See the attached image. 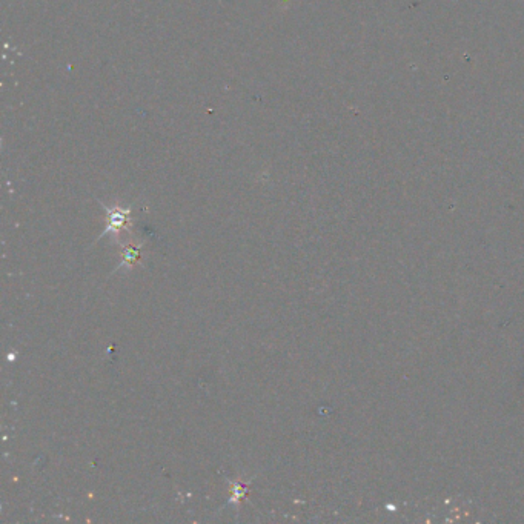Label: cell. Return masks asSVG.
<instances>
[{
	"mask_svg": "<svg viewBox=\"0 0 524 524\" xmlns=\"http://www.w3.org/2000/svg\"><path fill=\"white\" fill-rule=\"evenodd\" d=\"M106 214H108V223H106V229L102 232L100 238L105 237L106 234L114 235L115 238L118 237V234L126 229L131 223V208H108L105 206Z\"/></svg>",
	"mask_w": 524,
	"mask_h": 524,
	"instance_id": "cell-1",
	"label": "cell"
},
{
	"mask_svg": "<svg viewBox=\"0 0 524 524\" xmlns=\"http://www.w3.org/2000/svg\"><path fill=\"white\" fill-rule=\"evenodd\" d=\"M138 257H140V246H134V245L126 246L123 249V254H122V265L120 266L123 268V265H125V266L131 268V265H134L138 260Z\"/></svg>",
	"mask_w": 524,
	"mask_h": 524,
	"instance_id": "cell-2",
	"label": "cell"
},
{
	"mask_svg": "<svg viewBox=\"0 0 524 524\" xmlns=\"http://www.w3.org/2000/svg\"><path fill=\"white\" fill-rule=\"evenodd\" d=\"M248 492V485H240L237 481H231V503L238 505L243 501Z\"/></svg>",
	"mask_w": 524,
	"mask_h": 524,
	"instance_id": "cell-3",
	"label": "cell"
}]
</instances>
